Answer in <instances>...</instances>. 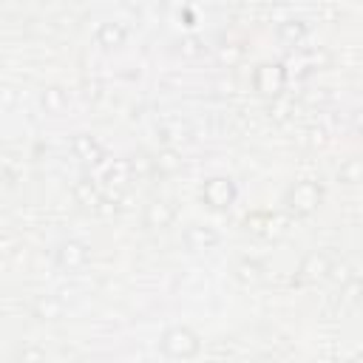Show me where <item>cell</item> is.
<instances>
[{
  "instance_id": "obj_17",
  "label": "cell",
  "mask_w": 363,
  "mask_h": 363,
  "mask_svg": "<svg viewBox=\"0 0 363 363\" xmlns=\"http://www.w3.org/2000/svg\"><path fill=\"white\" fill-rule=\"evenodd\" d=\"M65 105H68V99H65V94H62L60 88H48V91L43 94V108H45L48 113H60Z\"/></svg>"
},
{
  "instance_id": "obj_14",
  "label": "cell",
  "mask_w": 363,
  "mask_h": 363,
  "mask_svg": "<svg viewBox=\"0 0 363 363\" xmlns=\"http://www.w3.org/2000/svg\"><path fill=\"white\" fill-rule=\"evenodd\" d=\"M74 196H77V201L79 204H85V207H96L102 199H99V190H96V184H94V179H88V176H82L77 184H74Z\"/></svg>"
},
{
  "instance_id": "obj_18",
  "label": "cell",
  "mask_w": 363,
  "mask_h": 363,
  "mask_svg": "<svg viewBox=\"0 0 363 363\" xmlns=\"http://www.w3.org/2000/svg\"><path fill=\"white\" fill-rule=\"evenodd\" d=\"M340 182H346V184L360 182V162L357 159H349L346 167H340Z\"/></svg>"
},
{
  "instance_id": "obj_16",
  "label": "cell",
  "mask_w": 363,
  "mask_h": 363,
  "mask_svg": "<svg viewBox=\"0 0 363 363\" xmlns=\"http://www.w3.org/2000/svg\"><path fill=\"white\" fill-rule=\"evenodd\" d=\"M235 275H238V281H244V284H255V281H261V264L244 258V261H238Z\"/></svg>"
},
{
  "instance_id": "obj_11",
  "label": "cell",
  "mask_w": 363,
  "mask_h": 363,
  "mask_svg": "<svg viewBox=\"0 0 363 363\" xmlns=\"http://www.w3.org/2000/svg\"><path fill=\"white\" fill-rule=\"evenodd\" d=\"M125 37H128V31H125L119 23H102V26L96 28V43H99L102 48H119V45L125 43Z\"/></svg>"
},
{
  "instance_id": "obj_4",
  "label": "cell",
  "mask_w": 363,
  "mask_h": 363,
  "mask_svg": "<svg viewBox=\"0 0 363 363\" xmlns=\"http://www.w3.org/2000/svg\"><path fill=\"white\" fill-rule=\"evenodd\" d=\"M252 85L264 96H278L286 85V68L281 62H261L252 74Z\"/></svg>"
},
{
  "instance_id": "obj_8",
  "label": "cell",
  "mask_w": 363,
  "mask_h": 363,
  "mask_svg": "<svg viewBox=\"0 0 363 363\" xmlns=\"http://www.w3.org/2000/svg\"><path fill=\"white\" fill-rule=\"evenodd\" d=\"M329 267H332V261L323 255V252H309L303 261H301V267H298V284H315V281H320V278H326V272H329Z\"/></svg>"
},
{
  "instance_id": "obj_10",
  "label": "cell",
  "mask_w": 363,
  "mask_h": 363,
  "mask_svg": "<svg viewBox=\"0 0 363 363\" xmlns=\"http://www.w3.org/2000/svg\"><path fill=\"white\" fill-rule=\"evenodd\" d=\"M173 218H176V207L164 199H153L145 210V224L147 227H167Z\"/></svg>"
},
{
  "instance_id": "obj_3",
  "label": "cell",
  "mask_w": 363,
  "mask_h": 363,
  "mask_svg": "<svg viewBox=\"0 0 363 363\" xmlns=\"http://www.w3.org/2000/svg\"><path fill=\"white\" fill-rule=\"evenodd\" d=\"M199 196H201V201H204L210 210H227V207H233L238 190H235L233 179H227V176H210V179L201 184Z\"/></svg>"
},
{
  "instance_id": "obj_15",
  "label": "cell",
  "mask_w": 363,
  "mask_h": 363,
  "mask_svg": "<svg viewBox=\"0 0 363 363\" xmlns=\"http://www.w3.org/2000/svg\"><path fill=\"white\" fill-rule=\"evenodd\" d=\"M150 164H153L159 173H176V170L182 167V159H179L173 150H162V153H159V156H156Z\"/></svg>"
},
{
  "instance_id": "obj_19",
  "label": "cell",
  "mask_w": 363,
  "mask_h": 363,
  "mask_svg": "<svg viewBox=\"0 0 363 363\" xmlns=\"http://www.w3.org/2000/svg\"><path fill=\"white\" fill-rule=\"evenodd\" d=\"M326 278H335V281H340V286H346V284L354 278V272H352V267H349V264H340V267H329Z\"/></svg>"
},
{
  "instance_id": "obj_1",
  "label": "cell",
  "mask_w": 363,
  "mask_h": 363,
  "mask_svg": "<svg viewBox=\"0 0 363 363\" xmlns=\"http://www.w3.org/2000/svg\"><path fill=\"white\" fill-rule=\"evenodd\" d=\"M159 349L164 357H173V360H190L199 354L201 349V340L199 335L190 329V326H170L164 329L162 340H159Z\"/></svg>"
},
{
  "instance_id": "obj_7",
  "label": "cell",
  "mask_w": 363,
  "mask_h": 363,
  "mask_svg": "<svg viewBox=\"0 0 363 363\" xmlns=\"http://www.w3.org/2000/svg\"><path fill=\"white\" fill-rule=\"evenodd\" d=\"M57 264L62 267V269H68V272H74V269H82L85 264H88V258H91V252H88V247L82 244V241H62L60 247H57Z\"/></svg>"
},
{
  "instance_id": "obj_2",
  "label": "cell",
  "mask_w": 363,
  "mask_h": 363,
  "mask_svg": "<svg viewBox=\"0 0 363 363\" xmlns=\"http://www.w3.org/2000/svg\"><path fill=\"white\" fill-rule=\"evenodd\" d=\"M323 201V187L318 182H295L286 193H284V207L292 216H309L318 210V204Z\"/></svg>"
},
{
  "instance_id": "obj_20",
  "label": "cell",
  "mask_w": 363,
  "mask_h": 363,
  "mask_svg": "<svg viewBox=\"0 0 363 363\" xmlns=\"http://www.w3.org/2000/svg\"><path fill=\"white\" fill-rule=\"evenodd\" d=\"M162 3H164L167 9H176V11H182V9H184L190 0H162Z\"/></svg>"
},
{
  "instance_id": "obj_13",
  "label": "cell",
  "mask_w": 363,
  "mask_h": 363,
  "mask_svg": "<svg viewBox=\"0 0 363 363\" xmlns=\"http://www.w3.org/2000/svg\"><path fill=\"white\" fill-rule=\"evenodd\" d=\"M306 34V23L303 20H284L278 23V40L286 43V45H298Z\"/></svg>"
},
{
  "instance_id": "obj_9",
  "label": "cell",
  "mask_w": 363,
  "mask_h": 363,
  "mask_svg": "<svg viewBox=\"0 0 363 363\" xmlns=\"http://www.w3.org/2000/svg\"><path fill=\"white\" fill-rule=\"evenodd\" d=\"M71 150H74V156H77L82 164H99L102 156H105L99 139L91 136V133H77V136L71 139Z\"/></svg>"
},
{
  "instance_id": "obj_12",
  "label": "cell",
  "mask_w": 363,
  "mask_h": 363,
  "mask_svg": "<svg viewBox=\"0 0 363 363\" xmlns=\"http://www.w3.org/2000/svg\"><path fill=\"white\" fill-rule=\"evenodd\" d=\"M62 309H65L62 301L54 295H40L34 301V318H40V320H57V318H62Z\"/></svg>"
},
{
  "instance_id": "obj_5",
  "label": "cell",
  "mask_w": 363,
  "mask_h": 363,
  "mask_svg": "<svg viewBox=\"0 0 363 363\" xmlns=\"http://www.w3.org/2000/svg\"><path fill=\"white\" fill-rule=\"evenodd\" d=\"M244 230L258 238H278L286 230V218L278 213H252L244 218Z\"/></svg>"
},
{
  "instance_id": "obj_6",
  "label": "cell",
  "mask_w": 363,
  "mask_h": 363,
  "mask_svg": "<svg viewBox=\"0 0 363 363\" xmlns=\"http://www.w3.org/2000/svg\"><path fill=\"white\" fill-rule=\"evenodd\" d=\"M182 241L187 250L193 252H204V250H213L218 244V233L207 224H187L184 233H182Z\"/></svg>"
}]
</instances>
